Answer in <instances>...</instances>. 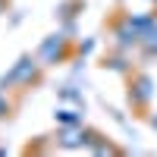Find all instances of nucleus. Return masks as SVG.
<instances>
[{
  "label": "nucleus",
  "instance_id": "f257e3e1",
  "mask_svg": "<svg viewBox=\"0 0 157 157\" xmlns=\"http://www.w3.org/2000/svg\"><path fill=\"white\" fill-rule=\"evenodd\" d=\"M38 69H41V60L38 57H22L16 66L0 78V91H6V85H32V82H38Z\"/></svg>",
  "mask_w": 157,
  "mask_h": 157
},
{
  "label": "nucleus",
  "instance_id": "f03ea898",
  "mask_svg": "<svg viewBox=\"0 0 157 157\" xmlns=\"http://www.w3.org/2000/svg\"><path fill=\"white\" fill-rule=\"evenodd\" d=\"M66 57V38L63 35H50L47 41L38 47V60H41V66H54Z\"/></svg>",
  "mask_w": 157,
  "mask_h": 157
},
{
  "label": "nucleus",
  "instance_id": "7ed1b4c3",
  "mask_svg": "<svg viewBox=\"0 0 157 157\" xmlns=\"http://www.w3.org/2000/svg\"><path fill=\"white\" fill-rule=\"evenodd\" d=\"M151 94H154V82L148 75H135L132 85H129V101H132L135 107H145V104L151 101Z\"/></svg>",
  "mask_w": 157,
  "mask_h": 157
},
{
  "label": "nucleus",
  "instance_id": "20e7f679",
  "mask_svg": "<svg viewBox=\"0 0 157 157\" xmlns=\"http://www.w3.org/2000/svg\"><path fill=\"white\" fill-rule=\"evenodd\" d=\"M138 44L145 47V54H148V57H154V54H157V29H154V25H151V29L141 35V38H138Z\"/></svg>",
  "mask_w": 157,
  "mask_h": 157
},
{
  "label": "nucleus",
  "instance_id": "39448f33",
  "mask_svg": "<svg viewBox=\"0 0 157 157\" xmlns=\"http://www.w3.org/2000/svg\"><path fill=\"white\" fill-rule=\"evenodd\" d=\"M57 123H60V126H78V123H82V116H78L75 110H69V107H63V110H57Z\"/></svg>",
  "mask_w": 157,
  "mask_h": 157
},
{
  "label": "nucleus",
  "instance_id": "423d86ee",
  "mask_svg": "<svg viewBox=\"0 0 157 157\" xmlns=\"http://www.w3.org/2000/svg\"><path fill=\"white\" fill-rule=\"evenodd\" d=\"M10 113H13V104H10V98H6V91H0V120H6Z\"/></svg>",
  "mask_w": 157,
  "mask_h": 157
},
{
  "label": "nucleus",
  "instance_id": "0eeeda50",
  "mask_svg": "<svg viewBox=\"0 0 157 157\" xmlns=\"http://www.w3.org/2000/svg\"><path fill=\"white\" fill-rule=\"evenodd\" d=\"M60 98H63V101H75V104H82V94H78V91H72V85L60 88Z\"/></svg>",
  "mask_w": 157,
  "mask_h": 157
},
{
  "label": "nucleus",
  "instance_id": "6e6552de",
  "mask_svg": "<svg viewBox=\"0 0 157 157\" xmlns=\"http://www.w3.org/2000/svg\"><path fill=\"white\" fill-rule=\"evenodd\" d=\"M104 66H110V69H116V72H126V66H123V60L120 57H113V60H107Z\"/></svg>",
  "mask_w": 157,
  "mask_h": 157
},
{
  "label": "nucleus",
  "instance_id": "1a4fd4ad",
  "mask_svg": "<svg viewBox=\"0 0 157 157\" xmlns=\"http://www.w3.org/2000/svg\"><path fill=\"white\" fill-rule=\"evenodd\" d=\"M3 13H6V0H0V16H3Z\"/></svg>",
  "mask_w": 157,
  "mask_h": 157
},
{
  "label": "nucleus",
  "instance_id": "9d476101",
  "mask_svg": "<svg viewBox=\"0 0 157 157\" xmlns=\"http://www.w3.org/2000/svg\"><path fill=\"white\" fill-rule=\"evenodd\" d=\"M151 126H154V129H157V113H154V116H151Z\"/></svg>",
  "mask_w": 157,
  "mask_h": 157
}]
</instances>
